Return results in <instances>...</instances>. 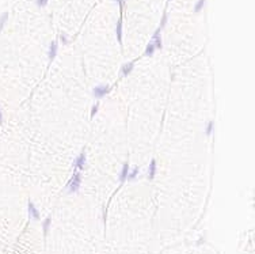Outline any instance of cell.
Here are the masks:
<instances>
[{
    "label": "cell",
    "mask_w": 255,
    "mask_h": 254,
    "mask_svg": "<svg viewBox=\"0 0 255 254\" xmlns=\"http://www.w3.org/2000/svg\"><path fill=\"white\" fill-rule=\"evenodd\" d=\"M80 183H82V175H80L79 171H76L74 175H72V178L69 180V182H68V185H67L68 193L77 192V190H79V188H80Z\"/></svg>",
    "instance_id": "6da1fadb"
},
{
    "label": "cell",
    "mask_w": 255,
    "mask_h": 254,
    "mask_svg": "<svg viewBox=\"0 0 255 254\" xmlns=\"http://www.w3.org/2000/svg\"><path fill=\"white\" fill-rule=\"evenodd\" d=\"M109 91H110V86H107V84H98V86L94 87L92 94H94L95 98H103L105 95L109 94Z\"/></svg>",
    "instance_id": "7a4b0ae2"
},
{
    "label": "cell",
    "mask_w": 255,
    "mask_h": 254,
    "mask_svg": "<svg viewBox=\"0 0 255 254\" xmlns=\"http://www.w3.org/2000/svg\"><path fill=\"white\" fill-rule=\"evenodd\" d=\"M57 50H59V44H57V41H52V44H50L49 46V60L52 61V60H54V57L57 56Z\"/></svg>",
    "instance_id": "3957f363"
},
{
    "label": "cell",
    "mask_w": 255,
    "mask_h": 254,
    "mask_svg": "<svg viewBox=\"0 0 255 254\" xmlns=\"http://www.w3.org/2000/svg\"><path fill=\"white\" fill-rule=\"evenodd\" d=\"M75 167L77 168V171H80V170H83V168L85 167V154L84 152H82V154L77 156L76 163H75Z\"/></svg>",
    "instance_id": "277c9868"
},
{
    "label": "cell",
    "mask_w": 255,
    "mask_h": 254,
    "mask_svg": "<svg viewBox=\"0 0 255 254\" xmlns=\"http://www.w3.org/2000/svg\"><path fill=\"white\" fill-rule=\"evenodd\" d=\"M27 209H29V213H30V216H31L33 219H35V220H38V219H39V212L37 211V208L34 207V204H33L31 201H29Z\"/></svg>",
    "instance_id": "5b68a950"
},
{
    "label": "cell",
    "mask_w": 255,
    "mask_h": 254,
    "mask_svg": "<svg viewBox=\"0 0 255 254\" xmlns=\"http://www.w3.org/2000/svg\"><path fill=\"white\" fill-rule=\"evenodd\" d=\"M153 45H155V48L156 49H161V46H163V45H161V38H160V29H158L155 31V34H153Z\"/></svg>",
    "instance_id": "8992f818"
},
{
    "label": "cell",
    "mask_w": 255,
    "mask_h": 254,
    "mask_svg": "<svg viewBox=\"0 0 255 254\" xmlns=\"http://www.w3.org/2000/svg\"><path fill=\"white\" fill-rule=\"evenodd\" d=\"M156 174V160L152 159L149 163V167H148V178L149 180H153Z\"/></svg>",
    "instance_id": "52a82bcc"
},
{
    "label": "cell",
    "mask_w": 255,
    "mask_h": 254,
    "mask_svg": "<svg viewBox=\"0 0 255 254\" xmlns=\"http://www.w3.org/2000/svg\"><path fill=\"white\" fill-rule=\"evenodd\" d=\"M115 33H117V39L120 44H122V19H118L117 26H115Z\"/></svg>",
    "instance_id": "ba28073f"
},
{
    "label": "cell",
    "mask_w": 255,
    "mask_h": 254,
    "mask_svg": "<svg viewBox=\"0 0 255 254\" xmlns=\"http://www.w3.org/2000/svg\"><path fill=\"white\" fill-rule=\"evenodd\" d=\"M128 174H129V166H128V163H125V165L122 166V170H121V174H120L121 182H125V181L128 180Z\"/></svg>",
    "instance_id": "9c48e42d"
},
{
    "label": "cell",
    "mask_w": 255,
    "mask_h": 254,
    "mask_svg": "<svg viewBox=\"0 0 255 254\" xmlns=\"http://www.w3.org/2000/svg\"><path fill=\"white\" fill-rule=\"evenodd\" d=\"M133 67H135V61H130V63H128V64H123L122 68H121L122 75H125V76H126V75H129L130 72H132Z\"/></svg>",
    "instance_id": "30bf717a"
},
{
    "label": "cell",
    "mask_w": 255,
    "mask_h": 254,
    "mask_svg": "<svg viewBox=\"0 0 255 254\" xmlns=\"http://www.w3.org/2000/svg\"><path fill=\"white\" fill-rule=\"evenodd\" d=\"M155 50H156V48H155V45H153V42H149V44L147 45V48H145V54H147V56H152V54L155 53Z\"/></svg>",
    "instance_id": "8fae6325"
},
{
    "label": "cell",
    "mask_w": 255,
    "mask_h": 254,
    "mask_svg": "<svg viewBox=\"0 0 255 254\" xmlns=\"http://www.w3.org/2000/svg\"><path fill=\"white\" fill-rule=\"evenodd\" d=\"M204 6H205V0H197L196 6H194V12H199L204 8Z\"/></svg>",
    "instance_id": "7c38bea8"
},
{
    "label": "cell",
    "mask_w": 255,
    "mask_h": 254,
    "mask_svg": "<svg viewBox=\"0 0 255 254\" xmlns=\"http://www.w3.org/2000/svg\"><path fill=\"white\" fill-rule=\"evenodd\" d=\"M137 174H138V167H135V168L132 170V171H130L129 174H128V180L133 181L136 177H137Z\"/></svg>",
    "instance_id": "4fadbf2b"
},
{
    "label": "cell",
    "mask_w": 255,
    "mask_h": 254,
    "mask_svg": "<svg viewBox=\"0 0 255 254\" xmlns=\"http://www.w3.org/2000/svg\"><path fill=\"white\" fill-rule=\"evenodd\" d=\"M213 127H214L213 121H209L208 122V127H206V130H205V133L208 135V136H210V135H212V132H213Z\"/></svg>",
    "instance_id": "5bb4252c"
},
{
    "label": "cell",
    "mask_w": 255,
    "mask_h": 254,
    "mask_svg": "<svg viewBox=\"0 0 255 254\" xmlns=\"http://www.w3.org/2000/svg\"><path fill=\"white\" fill-rule=\"evenodd\" d=\"M7 18H8V14H7V12H4V14L0 16V29H1V27L4 26V23L7 22Z\"/></svg>",
    "instance_id": "9a60e30c"
},
{
    "label": "cell",
    "mask_w": 255,
    "mask_h": 254,
    "mask_svg": "<svg viewBox=\"0 0 255 254\" xmlns=\"http://www.w3.org/2000/svg\"><path fill=\"white\" fill-rule=\"evenodd\" d=\"M48 1H49V0H35V4H37L38 7H45L48 4Z\"/></svg>",
    "instance_id": "2e32d148"
},
{
    "label": "cell",
    "mask_w": 255,
    "mask_h": 254,
    "mask_svg": "<svg viewBox=\"0 0 255 254\" xmlns=\"http://www.w3.org/2000/svg\"><path fill=\"white\" fill-rule=\"evenodd\" d=\"M49 224H50V218H48L46 220H45V223H44V232H45V234L48 232V228H49Z\"/></svg>",
    "instance_id": "e0dca14e"
},
{
    "label": "cell",
    "mask_w": 255,
    "mask_h": 254,
    "mask_svg": "<svg viewBox=\"0 0 255 254\" xmlns=\"http://www.w3.org/2000/svg\"><path fill=\"white\" fill-rule=\"evenodd\" d=\"M98 109H99V105H95V106H92V109H91V117H94V115L97 114Z\"/></svg>",
    "instance_id": "ac0fdd59"
},
{
    "label": "cell",
    "mask_w": 255,
    "mask_h": 254,
    "mask_svg": "<svg viewBox=\"0 0 255 254\" xmlns=\"http://www.w3.org/2000/svg\"><path fill=\"white\" fill-rule=\"evenodd\" d=\"M166 22H167V14H164L163 15V19H161V27L166 25Z\"/></svg>",
    "instance_id": "d6986e66"
},
{
    "label": "cell",
    "mask_w": 255,
    "mask_h": 254,
    "mask_svg": "<svg viewBox=\"0 0 255 254\" xmlns=\"http://www.w3.org/2000/svg\"><path fill=\"white\" fill-rule=\"evenodd\" d=\"M61 38H62V42H64V44H67V42H68V41H67V37H65V34H62Z\"/></svg>",
    "instance_id": "ffe728a7"
},
{
    "label": "cell",
    "mask_w": 255,
    "mask_h": 254,
    "mask_svg": "<svg viewBox=\"0 0 255 254\" xmlns=\"http://www.w3.org/2000/svg\"><path fill=\"white\" fill-rule=\"evenodd\" d=\"M1 120H3V117H1V113H0V122H1Z\"/></svg>",
    "instance_id": "44dd1931"
}]
</instances>
